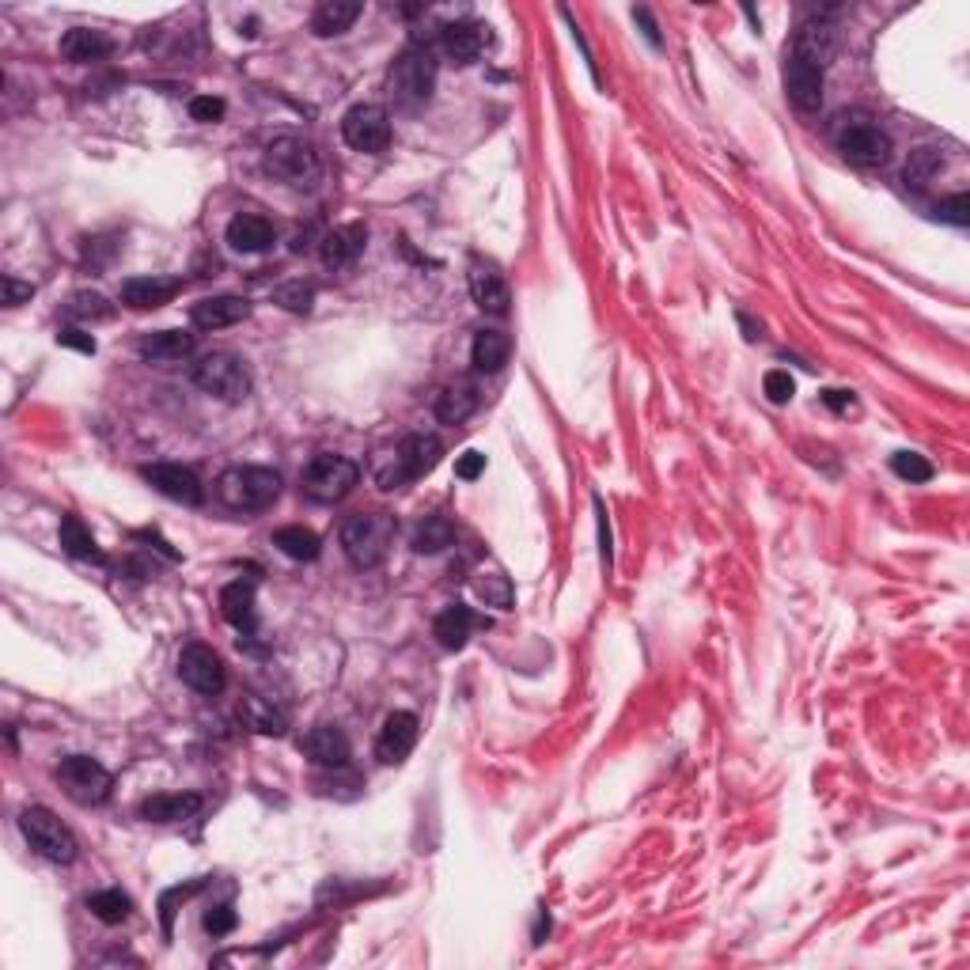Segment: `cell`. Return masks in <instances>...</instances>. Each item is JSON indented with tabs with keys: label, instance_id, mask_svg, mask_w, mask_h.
<instances>
[{
	"label": "cell",
	"instance_id": "obj_1",
	"mask_svg": "<svg viewBox=\"0 0 970 970\" xmlns=\"http://www.w3.org/2000/svg\"><path fill=\"white\" fill-rule=\"evenodd\" d=\"M394 523L391 512H357L342 523V550L349 557V565L357 569H376L388 562L391 542H394Z\"/></svg>",
	"mask_w": 970,
	"mask_h": 970
},
{
	"label": "cell",
	"instance_id": "obj_2",
	"mask_svg": "<svg viewBox=\"0 0 970 970\" xmlns=\"http://www.w3.org/2000/svg\"><path fill=\"white\" fill-rule=\"evenodd\" d=\"M281 497V474L269 466H232L217 478V500L232 512H262Z\"/></svg>",
	"mask_w": 970,
	"mask_h": 970
},
{
	"label": "cell",
	"instance_id": "obj_3",
	"mask_svg": "<svg viewBox=\"0 0 970 970\" xmlns=\"http://www.w3.org/2000/svg\"><path fill=\"white\" fill-rule=\"evenodd\" d=\"M834 141L838 152L857 168H884L891 160V134L876 118H868L865 111L842 114L834 126Z\"/></svg>",
	"mask_w": 970,
	"mask_h": 970
},
{
	"label": "cell",
	"instance_id": "obj_4",
	"mask_svg": "<svg viewBox=\"0 0 970 970\" xmlns=\"http://www.w3.org/2000/svg\"><path fill=\"white\" fill-rule=\"evenodd\" d=\"M266 171L274 178H281L292 190H315L323 178V163H319L315 148L300 137H281L266 148Z\"/></svg>",
	"mask_w": 970,
	"mask_h": 970
},
{
	"label": "cell",
	"instance_id": "obj_5",
	"mask_svg": "<svg viewBox=\"0 0 970 970\" xmlns=\"http://www.w3.org/2000/svg\"><path fill=\"white\" fill-rule=\"evenodd\" d=\"M20 830L31 842V850H35L38 857L54 861V865H72V861L80 857L77 834H72V830L65 827L49 808H27L20 816Z\"/></svg>",
	"mask_w": 970,
	"mask_h": 970
},
{
	"label": "cell",
	"instance_id": "obj_6",
	"mask_svg": "<svg viewBox=\"0 0 970 970\" xmlns=\"http://www.w3.org/2000/svg\"><path fill=\"white\" fill-rule=\"evenodd\" d=\"M432 88H437V57H432V49H406V54L394 61L391 69V95L399 106H422L432 99Z\"/></svg>",
	"mask_w": 970,
	"mask_h": 970
},
{
	"label": "cell",
	"instance_id": "obj_7",
	"mask_svg": "<svg viewBox=\"0 0 970 970\" xmlns=\"http://www.w3.org/2000/svg\"><path fill=\"white\" fill-rule=\"evenodd\" d=\"M360 482V466L345 455H315L303 471V493L319 505H338Z\"/></svg>",
	"mask_w": 970,
	"mask_h": 970
},
{
	"label": "cell",
	"instance_id": "obj_8",
	"mask_svg": "<svg viewBox=\"0 0 970 970\" xmlns=\"http://www.w3.org/2000/svg\"><path fill=\"white\" fill-rule=\"evenodd\" d=\"M194 388L205 394H217L224 402H240L251 394V376H246L243 360L235 353H205L194 365Z\"/></svg>",
	"mask_w": 970,
	"mask_h": 970
},
{
	"label": "cell",
	"instance_id": "obj_9",
	"mask_svg": "<svg viewBox=\"0 0 970 970\" xmlns=\"http://www.w3.org/2000/svg\"><path fill=\"white\" fill-rule=\"evenodd\" d=\"M57 785L65 788L69 800L92 808V804H103L106 796H111L114 777L103 762L88 759V754H69V759H61V766H57Z\"/></svg>",
	"mask_w": 970,
	"mask_h": 970
},
{
	"label": "cell",
	"instance_id": "obj_10",
	"mask_svg": "<svg viewBox=\"0 0 970 970\" xmlns=\"http://www.w3.org/2000/svg\"><path fill=\"white\" fill-rule=\"evenodd\" d=\"M440 459H443L440 437H432V432H414V437H406L399 443V451H394V471L380 474V485L383 489H399L406 478H422V474H429Z\"/></svg>",
	"mask_w": 970,
	"mask_h": 970
},
{
	"label": "cell",
	"instance_id": "obj_11",
	"mask_svg": "<svg viewBox=\"0 0 970 970\" xmlns=\"http://www.w3.org/2000/svg\"><path fill=\"white\" fill-rule=\"evenodd\" d=\"M342 137L357 152H383L391 145V114L376 103H357L345 111L342 118Z\"/></svg>",
	"mask_w": 970,
	"mask_h": 970
},
{
	"label": "cell",
	"instance_id": "obj_12",
	"mask_svg": "<svg viewBox=\"0 0 970 970\" xmlns=\"http://www.w3.org/2000/svg\"><path fill=\"white\" fill-rule=\"evenodd\" d=\"M178 675L197 694H220L228 686V668L209 645H186L178 656Z\"/></svg>",
	"mask_w": 970,
	"mask_h": 970
},
{
	"label": "cell",
	"instance_id": "obj_13",
	"mask_svg": "<svg viewBox=\"0 0 970 970\" xmlns=\"http://www.w3.org/2000/svg\"><path fill=\"white\" fill-rule=\"evenodd\" d=\"M785 95L800 114H816L823 106V69L804 57L788 54L785 61Z\"/></svg>",
	"mask_w": 970,
	"mask_h": 970
},
{
	"label": "cell",
	"instance_id": "obj_14",
	"mask_svg": "<svg viewBox=\"0 0 970 970\" xmlns=\"http://www.w3.org/2000/svg\"><path fill=\"white\" fill-rule=\"evenodd\" d=\"M141 474H145V482L152 485L155 493H163V497L178 500V505H201V500H205V485L190 471V466L152 463V466H145Z\"/></svg>",
	"mask_w": 970,
	"mask_h": 970
},
{
	"label": "cell",
	"instance_id": "obj_15",
	"mask_svg": "<svg viewBox=\"0 0 970 970\" xmlns=\"http://www.w3.org/2000/svg\"><path fill=\"white\" fill-rule=\"evenodd\" d=\"M414 743H417V717L406 709H399L383 720L380 739H376V759H380L383 766H399V762L409 759Z\"/></svg>",
	"mask_w": 970,
	"mask_h": 970
},
{
	"label": "cell",
	"instance_id": "obj_16",
	"mask_svg": "<svg viewBox=\"0 0 970 970\" xmlns=\"http://www.w3.org/2000/svg\"><path fill=\"white\" fill-rule=\"evenodd\" d=\"M300 751L308 754L315 766H326V770H342L345 762H349V736L338 728V725H315L308 731V736L300 739Z\"/></svg>",
	"mask_w": 970,
	"mask_h": 970
},
{
	"label": "cell",
	"instance_id": "obj_17",
	"mask_svg": "<svg viewBox=\"0 0 970 970\" xmlns=\"http://www.w3.org/2000/svg\"><path fill=\"white\" fill-rule=\"evenodd\" d=\"M471 296L482 311H489V315H508V303H512L505 274L485 258L471 262Z\"/></svg>",
	"mask_w": 970,
	"mask_h": 970
},
{
	"label": "cell",
	"instance_id": "obj_18",
	"mask_svg": "<svg viewBox=\"0 0 970 970\" xmlns=\"http://www.w3.org/2000/svg\"><path fill=\"white\" fill-rule=\"evenodd\" d=\"M178 289H183V277H160V274L129 277V281L122 285V303L134 311H152V308H163Z\"/></svg>",
	"mask_w": 970,
	"mask_h": 970
},
{
	"label": "cell",
	"instance_id": "obj_19",
	"mask_svg": "<svg viewBox=\"0 0 970 970\" xmlns=\"http://www.w3.org/2000/svg\"><path fill=\"white\" fill-rule=\"evenodd\" d=\"M251 315V300L243 296H209V300L194 303L190 319L197 331H220V326H235Z\"/></svg>",
	"mask_w": 970,
	"mask_h": 970
},
{
	"label": "cell",
	"instance_id": "obj_20",
	"mask_svg": "<svg viewBox=\"0 0 970 970\" xmlns=\"http://www.w3.org/2000/svg\"><path fill=\"white\" fill-rule=\"evenodd\" d=\"M365 243H368V228L365 224H342V228H334V232L323 235L319 254H323V262L331 269H342V266H353V262L365 254Z\"/></svg>",
	"mask_w": 970,
	"mask_h": 970
},
{
	"label": "cell",
	"instance_id": "obj_21",
	"mask_svg": "<svg viewBox=\"0 0 970 970\" xmlns=\"http://www.w3.org/2000/svg\"><path fill=\"white\" fill-rule=\"evenodd\" d=\"M228 243L240 254H262L274 243V224L258 212H235L232 224H228Z\"/></svg>",
	"mask_w": 970,
	"mask_h": 970
},
{
	"label": "cell",
	"instance_id": "obj_22",
	"mask_svg": "<svg viewBox=\"0 0 970 970\" xmlns=\"http://www.w3.org/2000/svg\"><path fill=\"white\" fill-rule=\"evenodd\" d=\"M478 402H482L478 383H471V380L448 383V388L437 394V422H443V425H463L466 417L478 409Z\"/></svg>",
	"mask_w": 970,
	"mask_h": 970
},
{
	"label": "cell",
	"instance_id": "obj_23",
	"mask_svg": "<svg viewBox=\"0 0 970 970\" xmlns=\"http://www.w3.org/2000/svg\"><path fill=\"white\" fill-rule=\"evenodd\" d=\"M201 811V796L194 793H160L141 804V819L148 823H183Z\"/></svg>",
	"mask_w": 970,
	"mask_h": 970
},
{
	"label": "cell",
	"instance_id": "obj_24",
	"mask_svg": "<svg viewBox=\"0 0 970 970\" xmlns=\"http://www.w3.org/2000/svg\"><path fill=\"white\" fill-rule=\"evenodd\" d=\"M508 357H512V338H508V334H500V331H478V334H474V345H471L474 372L497 376L500 368L508 365Z\"/></svg>",
	"mask_w": 970,
	"mask_h": 970
},
{
	"label": "cell",
	"instance_id": "obj_25",
	"mask_svg": "<svg viewBox=\"0 0 970 970\" xmlns=\"http://www.w3.org/2000/svg\"><path fill=\"white\" fill-rule=\"evenodd\" d=\"M471 630H474V611L463 603L443 607V611L437 614V622H432V633H437L440 648H448V653H459V648L471 640Z\"/></svg>",
	"mask_w": 970,
	"mask_h": 970
},
{
	"label": "cell",
	"instance_id": "obj_26",
	"mask_svg": "<svg viewBox=\"0 0 970 970\" xmlns=\"http://www.w3.org/2000/svg\"><path fill=\"white\" fill-rule=\"evenodd\" d=\"M220 614L232 622L240 633L254 630V580H232L224 591H220Z\"/></svg>",
	"mask_w": 970,
	"mask_h": 970
},
{
	"label": "cell",
	"instance_id": "obj_27",
	"mask_svg": "<svg viewBox=\"0 0 970 970\" xmlns=\"http://www.w3.org/2000/svg\"><path fill=\"white\" fill-rule=\"evenodd\" d=\"M360 12H365V8H360L357 0H323V4L315 8V15H311V31H315L319 38H334L342 35V31H349Z\"/></svg>",
	"mask_w": 970,
	"mask_h": 970
},
{
	"label": "cell",
	"instance_id": "obj_28",
	"mask_svg": "<svg viewBox=\"0 0 970 970\" xmlns=\"http://www.w3.org/2000/svg\"><path fill=\"white\" fill-rule=\"evenodd\" d=\"M106 54H111V38H106L103 31L72 27L69 35L61 38V57H65V61L88 65V61H99V57H106Z\"/></svg>",
	"mask_w": 970,
	"mask_h": 970
},
{
	"label": "cell",
	"instance_id": "obj_29",
	"mask_svg": "<svg viewBox=\"0 0 970 970\" xmlns=\"http://www.w3.org/2000/svg\"><path fill=\"white\" fill-rule=\"evenodd\" d=\"M485 43H489V35H485L482 23H451V27H443V49L463 65L474 61L485 49Z\"/></svg>",
	"mask_w": 970,
	"mask_h": 970
},
{
	"label": "cell",
	"instance_id": "obj_30",
	"mask_svg": "<svg viewBox=\"0 0 970 970\" xmlns=\"http://www.w3.org/2000/svg\"><path fill=\"white\" fill-rule=\"evenodd\" d=\"M240 720L251 731H262V736H281L285 731V713L258 694H246L240 702Z\"/></svg>",
	"mask_w": 970,
	"mask_h": 970
},
{
	"label": "cell",
	"instance_id": "obj_31",
	"mask_svg": "<svg viewBox=\"0 0 970 970\" xmlns=\"http://www.w3.org/2000/svg\"><path fill=\"white\" fill-rule=\"evenodd\" d=\"M194 349V334L186 331H155L141 342L145 360H183Z\"/></svg>",
	"mask_w": 970,
	"mask_h": 970
},
{
	"label": "cell",
	"instance_id": "obj_32",
	"mask_svg": "<svg viewBox=\"0 0 970 970\" xmlns=\"http://www.w3.org/2000/svg\"><path fill=\"white\" fill-rule=\"evenodd\" d=\"M274 546L281 550L285 557H292V562H315L319 550H323V542H319L315 531H308V528H300V523H292V528L274 531Z\"/></svg>",
	"mask_w": 970,
	"mask_h": 970
},
{
	"label": "cell",
	"instance_id": "obj_33",
	"mask_svg": "<svg viewBox=\"0 0 970 970\" xmlns=\"http://www.w3.org/2000/svg\"><path fill=\"white\" fill-rule=\"evenodd\" d=\"M455 542V523L448 516H425L414 528V550L417 554H440Z\"/></svg>",
	"mask_w": 970,
	"mask_h": 970
},
{
	"label": "cell",
	"instance_id": "obj_34",
	"mask_svg": "<svg viewBox=\"0 0 970 970\" xmlns=\"http://www.w3.org/2000/svg\"><path fill=\"white\" fill-rule=\"evenodd\" d=\"M57 534H61L65 554L80 557V562H103V554H99L92 531H88L84 523H80V516H65V520H61V531H57Z\"/></svg>",
	"mask_w": 970,
	"mask_h": 970
},
{
	"label": "cell",
	"instance_id": "obj_35",
	"mask_svg": "<svg viewBox=\"0 0 970 970\" xmlns=\"http://www.w3.org/2000/svg\"><path fill=\"white\" fill-rule=\"evenodd\" d=\"M88 910H92L103 925H122L129 914H134V902H129V894H122L111 887V891H95L92 899H88Z\"/></svg>",
	"mask_w": 970,
	"mask_h": 970
},
{
	"label": "cell",
	"instance_id": "obj_36",
	"mask_svg": "<svg viewBox=\"0 0 970 970\" xmlns=\"http://www.w3.org/2000/svg\"><path fill=\"white\" fill-rule=\"evenodd\" d=\"M65 315L77 319V323H99V319L114 315V303L99 292H72L69 303H65Z\"/></svg>",
	"mask_w": 970,
	"mask_h": 970
},
{
	"label": "cell",
	"instance_id": "obj_37",
	"mask_svg": "<svg viewBox=\"0 0 970 970\" xmlns=\"http://www.w3.org/2000/svg\"><path fill=\"white\" fill-rule=\"evenodd\" d=\"M944 155L936 152V148H917V152H910V163H907V186H914V190H922V186H928V178L940 171Z\"/></svg>",
	"mask_w": 970,
	"mask_h": 970
},
{
	"label": "cell",
	"instance_id": "obj_38",
	"mask_svg": "<svg viewBox=\"0 0 970 970\" xmlns=\"http://www.w3.org/2000/svg\"><path fill=\"white\" fill-rule=\"evenodd\" d=\"M474 591H478V599L485 607H500V611L512 607V584H508V577H500V573H485V577H478L474 580Z\"/></svg>",
	"mask_w": 970,
	"mask_h": 970
},
{
	"label": "cell",
	"instance_id": "obj_39",
	"mask_svg": "<svg viewBox=\"0 0 970 970\" xmlns=\"http://www.w3.org/2000/svg\"><path fill=\"white\" fill-rule=\"evenodd\" d=\"M891 471L899 474L902 482H928L933 478V463L917 451H894L891 455Z\"/></svg>",
	"mask_w": 970,
	"mask_h": 970
},
{
	"label": "cell",
	"instance_id": "obj_40",
	"mask_svg": "<svg viewBox=\"0 0 970 970\" xmlns=\"http://www.w3.org/2000/svg\"><path fill=\"white\" fill-rule=\"evenodd\" d=\"M274 303H281L285 311L303 315V311H311V303H315V289H311L308 281H289V285H281V289H274Z\"/></svg>",
	"mask_w": 970,
	"mask_h": 970
},
{
	"label": "cell",
	"instance_id": "obj_41",
	"mask_svg": "<svg viewBox=\"0 0 970 970\" xmlns=\"http://www.w3.org/2000/svg\"><path fill=\"white\" fill-rule=\"evenodd\" d=\"M762 391H766V399L774 402V406H785V402H793L796 383L785 368H774V372H766V380H762Z\"/></svg>",
	"mask_w": 970,
	"mask_h": 970
},
{
	"label": "cell",
	"instance_id": "obj_42",
	"mask_svg": "<svg viewBox=\"0 0 970 970\" xmlns=\"http://www.w3.org/2000/svg\"><path fill=\"white\" fill-rule=\"evenodd\" d=\"M205 933H212V936H224V933H232L235 928V910L228 907V902H220V907H212L209 914H205Z\"/></svg>",
	"mask_w": 970,
	"mask_h": 970
},
{
	"label": "cell",
	"instance_id": "obj_43",
	"mask_svg": "<svg viewBox=\"0 0 970 970\" xmlns=\"http://www.w3.org/2000/svg\"><path fill=\"white\" fill-rule=\"evenodd\" d=\"M940 220H948V224H970V197L967 194H956V197H948V201H940Z\"/></svg>",
	"mask_w": 970,
	"mask_h": 970
},
{
	"label": "cell",
	"instance_id": "obj_44",
	"mask_svg": "<svg viewBox=\"0 0 970 970\" xmlns=\"http://www.w3.org/2000/svg\"><path fill=\"white\" fill-rule=\"evenodd\" d=\"M190 118L194 122H220V118H224V99L197 95L190 103Z\"/></svg>",
	"mask_w": 970,
	"mask_h": 970
},
{
	"label": "cell",
	"instance_id": "obj_45",
	"mask_svg": "<svg viewBox=\"0 0 970 970\" xmlns=\"http://www.w3.org/2000/svg\"><path fill=\"white\" fill-rule=\"evenodd\" d=\"M455 474L463 482H474L478 474H485V455H482V451H466V455H459L455 459Z\"/></svg>",
	"mask_w": 970,
	"mask_h": 970
},
{
	"label": "cell",
	"instance_id": "obj_46",
	"mask_svg": "<svg viewBox=\"0 0 970 970\" xmlns=\"http://www.w3.org/2000/svg\"><path fill=\"white\" fill-rule=\"evenodd\" d=\"M57 342L69 345V349H80V353H95V338L84 331H77V326H65V331L57 334Z\"/></svg>",
	"mask_w": 970,
	"mask_h": 970
},
{
	"label": "cell",
	"instance_id": "obj_47",
	"mask_svg": "<svg viewBox=\"0 0 970 970\" xmlns=\"http://www.w3.org/2000/svg\"><path fill=\"white\" fill-rule=\"evenodd\" d=\"M823 402L834 414H850V409H857V399H853V391H823Z\"/></svg>",
	"mask_w": 970,
	"mask_h": 970
},
{
	"label": "cell",
	"instance_id": "obj_48",
	"mask_svg": "<svg viewBox=\"0 0 970 970\" xmlns=\"http://www.w3.org/2000/svg\"><path fill=\"white\" fill-rule=\"evenodd\" d=\"M31 292H35L31 285H20V281H12V277H4V303H8V308H15L20 300H27Z\"/></svg>",
	"mask_w": 970,
	"mask_h": 970
},
{
	"label": "cell",
	"instance_id": "obj_49",
	"mask_svg": "<svg viewBox=\"0 0 970 970\" xmlns=\"http://www.w3.org/2000/svg\"><path fill=\"white\" fill-rule=\"evenodd\" d=\"M633 20H640V23H645V35H648V43H653V46H660V31H656V23H653V15H648V8H633Z\"/></svg>",
	"mask_w": 970,
	"mask_h": 970
},
{
	"label": "cell",
	"instance_id": "obj_50",
	"mask_svg": "<svg viewBox=\"0 0 970 970\" xmlns=\"http://www.w3.org/2000/svg\"><path fill=\"white\" fill-rule=\"evenodd\" d=\"M739 323H743V331H747V342L762 338V326H754V323H751V319H747V315H739Z\"/></svg>",
	"mask_w": 970,
	"mask_h": 970
}]
</instances>
